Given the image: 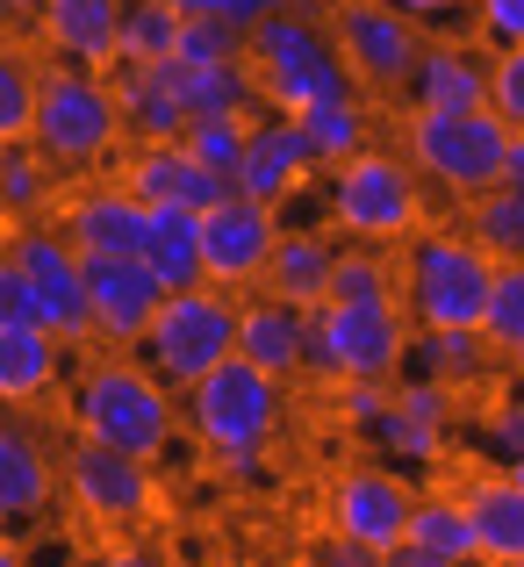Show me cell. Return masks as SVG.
I'll return each mask as SVG.
<instances>
[{"instance_id": "cell-23", "label": "cell", "mask_w": 524, "mask_h": 567, "mask_svg": "<svg viewBox=\"0 0 524 567\" xmlns=\"http://www.w3.org/2000/svg\"><path fill=\"white\" fill-rule=\"evenodd\" d=\"M65 173L37 152L29 137L0 144V230H22V223H51L58 202H65Z\"/></svg>"}, {"instance_id": "cell-10", "label": "cell", "mask_w": 524, "mask_h": 567, "mask_svg": "<svg viewBox=\"0 0 524 567\" xmlns=\"http://www.w3.org/2000/svg\"><path fill=\"white\" fill-rule=\"evenodd\" d=\"M8 259L22 266L29 302H37V323L58 338L65 352L94 346V309H86V259L65 245L58 223H22L8 230Z\"/></svg>"}, {"instance_id": "cell-39", "label": "cell", "mask_w": 524, "mask_h": 567, "mask_svg": "<svg viewBox=\"0 0 524 567\" xmlns=\"http://www.w3.org/2000/svg\"><path fill=\"white\" fill-rule=\"evenodd\" d=\"M173 58L179 65H230V58H245V29H230L223 14H179Z\"/></svg>"}, {"instance_id": "cell-21", "label": "cell", "mask_w": 524, "mask_h": 567, "mask_svg": "<svg viewBox=\"0 0 524 567\" xmlns=\"http://www.w3.org/2000/svg\"><path fill=\"white\" fill-rule=\"evenodd\" d=\"M37 43L51 51V65L109 72L115 65V43H123V0H43Z\"/></svg>"}, {"instance_id": "cell-20", "label": "cell", "mask_w": 524, "mask_h": 567, "mask_svg": "<svg viewBox=\"0 0 524 567\" xmlns=\"http://www.w3.org/2000/svg\"><path fill=\"white\" fill-rule=\"evenodd\" d=\"M395 101L402 109H489V51L460 37H424Z\"/></svg>"}, {"instance_id": "cell-45", "label": "cell", "mask_w": 524, "mask_h": 567, "mask_svg": "<svg viewBox=\"0 0 524 567\" xmlns=\"http://www.w3.org/2000/svg\"><path fill=\"white\" fill-rule=\"evenodd\" d=\"M388 8L410 14L424 37H431V29H453V22H468V29H474V0H388Z\"/></svg>"}, {"instance_id": "cell-58", "label": "cell", "mask_w": 524, "mask_h": 567, "mask_svg": "<svg viewBox=\"0 0 524 567\" xmlns=\"http://www.w3.org/2000/svg\"><path fill=\"white\" fill-rule=\"evenodd\" d=\"M0 532H8V511H0Z\"/></svg>"}, {"instance_id": "cell-33", "label": "cell", "mask_w": 524, "mask_h": 567, "mask_svg": "<svg viewBox=\"0 0 524 567\" xmlns=\"http://www.w3.org/2000/svg\"><path fill=\"white\" fill-rule=\"evenodd\" d=\"M410 539L445 554V560H460V567H482V546H474V525H468V503L460 496H417Z\"/></svg>"}, {"instance_id": "cell-32", "label": "cell", "mask_w": 524, "mask_h": 567, "mask_svg": "<svg viewBox=\"0 0 524 567\" xmlns=\"http://www.w3.org/2000/svg\"><path fill=\"white\" fill-rule=\"evenodd\" d=\"M295 123H302L317 166L331 173V166H346L352 152H367V123H373V115H367V94H346V101H317V109H302Z\"/></svg>"}, {"instance_id": "cell-24", "label": "cell", "mask_w": 524, "mask_h": 567, "mask_svg": "<svg viewBox=\"0 0 524 567\" xmlns=\"http://www.w3.org/2000/svg\"><path fill=\"white\" fill-rule=\"evenodd\" d=\"M460 503H468V525H474V546H482L489 567L517 560L524 554V488L511 482V474H468V482L453 488Z\"/></svg>"}, {"instance_id": "cell-5", "label": "cell", "mask_w": 524, "mask_h": 567, "mask_svg": "<svg viewBox=\"0 0 524 567\" xmlns=\"http://www.w3.org/2000/svg\"><path fill=\"white\" fill-rule=\"evenodd\" d=\"M517 130L496 109H402V152H410L417 181H431L453 202H474L503 181Z\"/></svg>"}, {"instance_id": "cell-52", "label": "cell", "mask_w": 524, "mask_h": 567, "mask_svg": "<svg viewBox=\"0 0 524 567\" xmlns=\"http://www.w3.org/2000/svg\"><path fill=\"white\" fill-rule=\"evenodd\" d=\"M166 8H179V14H223L230 0H166Z\"/></svg>"}, {"instance_id": "cell-46", "label": "cell", "mask_w": 524, "mask_h": 567, "mask_svg": "<svg viewBox=\"0 0 524 567\" xmlns=\"http://www.w3.org/2000/svg\"><path fill=\"white\" fill-rule=\"evenodd\" d=\"M14 323H37V302H29V280L22 266L0 251V331H14Z\"/></svg>"}, {"instance_id": "cell-4", "label": "cell", "mask_w": 524, "mask_h": 567, "mask_svg": "<svg viewBox=\"0 0 524 567\" xmlns=\"http://www.w3.org/2000/svg\"><path fill=\"white\" fill-rule=\"evenodd\" d=\"M496 259L468 230H417L395 266V302L417 331H482Z\"/></svg>"}, {"instance_id": "cell-17", "label": "cell", "mask_w": 524, "mask_h": 567, "mask_svg": "<svg viewBox=\"0 0 524 567\" xmlns=\"http://www.w3.org/2000/svg\"><path fill=\"white\" fill-rule=\"evenodd\" d=\"M158 302H166V288L144 259H86V309H94L101 352H137Z\"/></svg>"}, {"instance_id": "cell-27", "label": "cell", "mask_w": 524, "mask_h": 567, "mask_svg": "<svg viewBox=\"0 0 524 567\" xmlns=\"http://www.w3.org/2000/svg\"><path fill=\"white\" fill-rule=\"evenodd\" d=\"M51 496H58V460L43 453V439L29 424L0 416V511H8V525L14 517H37Z\"/></svg>"}, {"instance_id": "cell-30", "label": "cell", "mask_w": 524, "mask_h": 567, "mask_svg": "<svg viewBox=\"0 0 524 567\" xmlns=\"http://www.w3.org/2000/svg\"><path fill=\"white\" fill-rule=\"evenodd\" d=\"M144 266L158 274V288H202V216L194 208H152V237H144Z\"/></svg>"}, {"instance_id": "cell-19", "label": "cell", "mask_w": 524, "mask_h": 567, "mask_svg": "<svg viewBox=\"0 0 524 567\" xmlns=\"http://www.w3.org/2000/svg\"><path fill=\"white\" fill-rule=\"evenodd\" d=\"M237 360H251L274 381H302L309 367V309L288 302V295H237Z\"/></svg>"}, {"instance_id": "cell-16", "label": "cell", "mask_w": 524, "mask_h": 567, "mask_svg": "<svg viewBox=\"0 0 524 567\" xmlns=\"http://www.w3.org/2000/svg\"><path fill=\"white\" fill-rule=\"evenodd\" d=\"M317 173L323 166H317V152H309V137H302L295 115H280V109L245 115V152H237V194H245V202L280 208L295 187L317 181Z\"/></svg>"}, {"instance_id": "cell-54", "label": "cell", "mask_w": 524, "mask_h": 567, "mask_svg": "<svg viewBox=\"0 0 524 567\" xmlns=\"http://www.w3.org/2000/svg\"><path fill=\"white\" fill-rule=\"evenodd\" d=\"M511 388L524 395V352H511Z\"/></svg>"}, {"instance_id": "cell-48", "label": "cell", "mask_w": 524, "mask_h": 567, "mask_svg": "<svg viewBox=\"0 0 524 567\" xmlns=\"http://www.w3.org/2000/svg\"><path fill=\"white\" fill-rule=\"evenodd\" d=\"M381 567H460V560H445V554H431V546H417V539H402V546H388Z\"/></svg>"}, {"instance_id": "cell-7", "label": "cell", "mask_w": 524, "mask_h": 567, "mask_svg": "<svg viewBox=\"0 0 524 567\" xmlns=\"http://www.w3.org/2000/svg\"><path fill=\"white\" fill-rule=\"evenodd\" d=\"M179 410H187V431L194 445H202L208 460H245V453H266L280 431V410H288V381L259 374L251 360H223L216 374H202L179 395Z\"/></svg>"}, {"instance_id": "cell-12", "label": "cell", "mask_w": 524, "mask_h": 567, "mask_svg": "<svg viewBox=\"0 0 524 567\" xmlns=\"http://www.w3.org/2000/svg\"><path fill=\"white\" fill-rule=\"evenodd\" d=\"M58 482H65L72 511L94 517V525H137V517H152V503H158L152 460L109 453V445H86V439L65 445V460H58Z\"/></svg>"}, {"instance_id": "cell-59", "label": "cell", "mask_w": 524, "mask_h": 567, "mask_svg": "<svg viewBox=\"0 0 524 567\" xmlns=\"http://www.w3.org/2000/svg\"><path fill=\"white\" fill-rule=\"evenodd\" d=\"M0 251H8V230H0Z\"/></svg>"}, {"instance_id": "cell-36", "label": "cell", "mask_w": 524, "mask_h": 567, "mask_svg": "<svg viewBox=\"0 0 524 567\" xmlns=\"http://www.w3.org/2000/svg\"><path fill=\"white\" fill-rule=\"evenodd\" d=\"M482 338L496 360H511L524 352V259L496 266V280H489V302H482Z\"/></svg>"}, {"instance_id": "cell-42", "label": "cell", "mask_w": 524, "mask_h": 567, "mask_svg": "<svg viewBox=\"0 0 524 567\" xmlns=\"http://www.w3.org/2000/svg\"><path fill=\"white\" fill-rule=\"evenodd\" d=\"M482 439H489V453L511 467V460H524V395L511 388V395H496L482 410Z\"/></svg>"}, {"instance_id": "cell-41", "label": "cell", "mask_w": 524, "mask_h": 567, "mask_svg": "<svg viewBox=\"0 0 524 567\" xmlns=\"http://www.w3.org/2000/svg\"><path fill=\"white\" fill-rule=\"evenodd\" d=\"M489 109L511 130H524V43L517 51H489Z\"/></svg>"}, {"instance_id": "cell-51", "label": "cell", "mask_w": 524, "mask_h": 567, "mask_svg": "<svg viewBox=\"0 0 524 567\" xmlns=\"http://www.w3.org/2000/svg\"><path fill=\"white\" fill-rule=\"evenodd\" d=\"M503 181H524V130L511 137V158H503Z\"/></svg>"}, {"instance_id": "cell-35", "label": "cell", "mask_w": 524, "mask_h": 567, "mask_svg": "<svg viewBox=\"0 0 524 567\" xmlns=\"http://www.w3.org/2000/svg\"><path fill=\"white\" fill-rule=\"evenodd\" d=\"M179 43V8L166 0H123V43H115V65H158Z\"/></svg>"}, {"instance_id": "cell-6", "label": "cell", "mask_w": 524, "mask_h": 567, "mask_svg": "<svg viewBox=\"0 0 524 567\" xmlns=\"http://www.w3.org/2000/svg\"><path fill=\"white\" fill-rule=\"evenodd\" d=\"M323 208H331V230L352 237V245H410L424 230V187H417V166L395 152H352L346 166L323 173Z\"/></svg>"}, {"instance_id": "cell-22", "label": "cell", "mask_w": 524, "mask_h": 567, "mask_svg": "<svg viewBox=\"0 0 524 567\" xmlns=\"http://www.w3.org/2000/svg\"><path fill=\"white\" fill-rule=\"evenodd\" d=\"M109 86H115L130 144H179V130H187V109H179V58H158V65H109Z\"/></svg>"}, {"instance_id": "cell-34", "label": "cell", "mask_w": 524, "mask_h": 567, "mask_svg": "<svg viewBox=\"0 0 524 567\" xmlns=\"http://www.w3.org/2000/svg\"><path fill=\"white\" fill-rule=\"evenodd\" d=\"M37 80H43V65L22 51V37H14V29H0V144L29 137V115H37Z\"/></svg>"}, {"instance_id": "cell-38", "label": "cell", "mask_w": 524, "mask_h": 567, "mask_svg": "<svg viewBox=\"0 0 524 567\" xmlns=\"http://www.w3.org/2000/svg\"><path fill=\"white\" fill-rule=\"evenodd\" d=\"M445 431L453 424H431V416H410V410H395V395H388V410H381V424L367 431L381 453H395L402 467H431V460L445 453Z\"/></svg>"}, {"instance_id": "cell-11", "label": "cell", "mask_w": 524, "mask_h": 567, "mask_svg": "<svg viewBox=\"0 0 524 567\" xmlns=\"http://www.w3.org/2000/svg\"><path fill=\"white\" fill-rule=\"evenodd\" d=\"M331 37H338V58L352 65L359 94H402L417 51H424V29L410 14H395L388 0H338Z\"/></svg>"}, {"instance_id": "cell-14", "label": "cell", "mask_w": 524, "mask_h": 567, "mask_svg": "<svg viewBox=\"0 0 524 567\" xmlns=\"http://www.w3.org/2000/svg\"><path fill=\"white\" fill-rule=\"evenodd\" d=\"M51 223L80 259H144V237H152V208L123 181H72Z\"/></svg>"}, {"instance_id": "cell-18", "label": "cell", "mask_w": 524, "mask_h": 567, "mask_svg": "<svg viewBox=\"0 0 524 567\" xmlns=\"http://www.w3.org/2000/svg\"><path fill=\"white\" fill-rule=\"evenodd\" d=\"M115 181L137 194L144 208H194V216H208L216 202H230V194H237L230 173H216V166H202V158H187L179 144H130Z\"/></svg>"}, {"instance_id": "cell-47", "label": "cell", "mask_w": 524, "mask_h": 567, "mask_svg": "<svg viewBox=\"0 0 524 567\" xmlns=\"http://www.w3.org/2000/svg\"><path fill=\"white\" fill-rule=\"evenodd\" d=\"M309 567H381V554H373V546H352V539H338V532H331V539L317 546V560H309Z\"/></svg>"}, {"instance_id": "cell-2", "label": "cell", "mask_w": 524, "mask_h": 567, "mask_svg": "<svg viewBox=\"0 0 524 567\" xmlns=\"http://www.w3.org/2000/svg\"><path fill=\"white\" fill-rule=\"evenodd\" d=\"M29 144L51 158L65 181H94L115 152H123V109H115L109 72L86 65H43L37 80V115H29Z\"/></svg>"}, {"instance_id": "cell-55", "label": "cell", "mask_w": 524, "mask_h": 567, "mask_svg": "<svg viewBox=\"0 0 524 567\" xmlns=\"http://www.w3.org/2000/svg\"><path fill=\"white\" fill-rule=\"evenodd\" d=\"M0 567H29L22 554H8V539H0Z\"/></svg>"}, {"instance_id": "cell-43", "label": "cell", "mask_w": 524, "mask_h": 567, "mask_svg": "<svg viewBox=\"0 0 524 567\" xmlns=\"http://www.w3.org/2000/svg\"><path fill=\"white\" fill-rule=\"evenodd\" d=\"M474 37H482V51H517L524 43V0H474Z\"/></svg>"}, {"instance_id": "cell-28", "label": "cell", "mask_w": 524, "mask_h": 567, "mask_svg": "<svg viewBox=\"0 0 524 567\" xmlns=\"http://www.w3.org/2000/svg\"><path fill=\"white\" fill-rule=\"evenodd\" d=\"M179 109H187V123H208V115H230V123H245V115H259V72L245 65V58H230V65H179Z\"/></svg>"}, {"instance_id": "cell-3", "label": "cell", "mask_w": 524, "mask_h": 567, "mask_svg": "<svg viewBox=\"0 0 524 567\" xmlns=\"http://www.w3.org/2000/svg\"><path fill=\"white\" fill-rule=\"evenodd\" d=\"M245 65L259 72V101L280 115H302L317 101L359 94V80H352L346 58H338V37H331L323 14H295V8L266 14L245 37Z\"/></svg>"}, {"instance_id": "cell-25", "label": "cell", "mask_w": 524, "mask_h": 567, "mask_svg": "<svg viewBox=\"0 0 524 567\" xmlns=\"http://www.w3.org/2000/svg\"><path fill=\"white\" fill-rule=\"evenodd\" d=\"M58 381H65V346L43 323L0 331V410H29V402L58 395Z\"/></svg>"}, {"instance_id": "cell-56", "label": "cell", "mask_w": 524, "mask_h": 567, "mask_svg": "<svg viewBox=\"0 0 524 567\" xmlns=\"http://www.w3.org/2000/svg\"><path fill=\"white\" fill-rule=\"evenodd\" d=\"M503 474H511V482H517V488H524V460H511V467H503Z\"/></svg>"}, {"instance_id": "cell-40", "label": "cell", "mask_w": 524, "mask_h": 567, "mask_svg": "<svg viewBox=\"0 0 524 567\" xmlns=\"http://www.w3.org/2000/svg\"><path fill=\"white\" fill-rule=\"evenodd\" d=\"M179 152L202 158V166L230 173L237 181V152H245V123H230V115H208V123H187L179 130Z\"/></svg>"}, {"instance_id": "cell-31", "label": "cell", "mask_w": 524, "mask_h": 567, "mask_svg": "<svg viewBox=\"0 0 524 567\" xmlns=\"http://www.w3.org/2000/svg\"><path fill=\"white\" fill-rule=\"evenodd\" d=\"M460 230H468L496 266L524 259V181H496L489 194L460 202Z\"/></svg>"}, {"instance_id": "cell-49", "label": "cell", "mask_w": 524, "mask_h": 567, "mask_svg": "<svg viewBox=\"0 0 524 567\" xmlns=\"http://www.w3.org/2000/svg\"><path fill=\"white\" fill-rule=\"evenodd\" d=\"M43 0H0V29H37Z\"/></svg>"}, {"instance_id": "cell-15", "label": "cell", "mask_w": 524, "mask_h": 567, "mask_svg": "<svg viewBox=\"0 0 524 567\" xmlns=\"http://www.w3.org/2000/svg\"><path fill=\"white\" fill-rule=\"evenodd\" d=\"M410 511H417V496L395 467H346L331 482V496H323V525L352 546H373V554L410 539Z\"/></svg>"}, {"instance_id": "cell-1", "label": "cell", "mask_w": 524, "mask_h": 567, "mask_svg": "<svg viewBox=\"0 0 524 567\" xmlns=\"http://www.w3.org/2000/svg\"><path fill=\"white\" fill-rule=\"evenodd\" d=\"M65 416H72V439L86 445H109V453H130V460H166L179 431V395L137 352H101L65 381Z\"/></svg>"}, {"instance_id": "cell-29", "label": "cell", "mask_w": 524, "mask_h": 567, "mask_svg": "<svg viewBox=\"0 0 524 567\" xmlns=\"http://www.w3.org/2000/svg\"><path fill=\"white\" fill-rule=\"evenodd\" d=\"M402 367L445 381L453 395H474V388L489 381V367H496V352H489L482 331H410V360Z\"/></svg>"}, {"instance_id": "cell-50", "label": "cell", "mask_w": 524, "mask_h": 567, "mask_svg": "<svg viewBox=\"0 0 524 567\" xmlns=\"http://www.w3.org/2000/svg\"><path fill=\"white\" fill-rule=\"evenodd\" d=\"M94 567H166L158 554H144V546H109V554H101Z\"/></svg>"}, {"instance_id": "cell-44", "label": "cell", "mask_w": 524, "mask_h": 567, "mask_svg": "<svg viewBox=\"0 0 524 567\" xmlns=\"http://www.w3.org/2000/svg\"><path fill=\"white\" fill-rule=\"evenodd\" d=\"M388 395H395L388 381H338V416H346L352 431H373L381 410H388Z\"/></svg>"}, {"instance_id": "cell-26", "label": "cell", "mask_w": 524, "mask_h": 567, "mask_svg": "<svg viewBox=\"0 0 524 567\" xmlns=\"http://www.w3.org/2000/svg\"><path fill=\"white\" fill-rule=\"evenodd\" d=\"M331 266H338V230H280L274 259H266V295H288L302 309L331 302Z\"/></svg>"}, {"instance_id": "cell-57", "label": "cell", "mask_w": 524, "mask_h": 567, "mask_svg": "<svg viewBox=\"0 0 524 567\" xmlns=\"http://www.w3.org/2000/svg\"><path fill=\"white\" fill-rule=\"evenodd\" d=\"M503 567H524V554H517V560H503Z\"/></svg>"}, {"instance_id": "cell-53", "label": "cell", "mask_w": 524, "mask_h": 567, "mask_svg": "<svg viewBox=\"0 0 524 567\" xmlns=\"http://www.w3.org/2000/svg\"><path fill=\"white\" fill-rule=\"evenodd\" d=\"M280 8H295V14H323V22H331V8H338V0H280Z\"/></svg>"}, {"instance_id": "cell-8", "label": "cell", "mask_w": 524, "mask_h": 567, "mask_svg": "<svg viewBox=\"0 0 524 567\" xmlns=\"http://www.w3.org/2000/svg\"><path fill=\"white\" fill-rule=\"evenodd\" d=\"M410 331L402 302H323L309 309V367L317 381H395L410 360Z\"/></svg>"}, {"instance_id": "cell-13", "label": "cell", "mask_w": 524, "mask_h": 567, "mask_svg": "<svg viewBox=\"0 0 524 567\" xmlns=\"http://www.w3.org/2000/svg\"><path fill=\"white\" fill-rule=\"evenodd\" d=\"M274 245H280V216L266 202L230 194V202H216L202 216V280L223 288V295H251L266 280Z\"/></svg>"}, {"instance_id": "cell-9", "label": "cell", "mask_w": 524, "mask_h": 567, "mask_svg": "<svg viewBox=\"0 0 524 567\" xmlns=\"http://www.w3.org/2000/svg\"><path fill=\"white\" fill-rule=\"evenodd\" d=\"M237 352V295H223V288H179L158 302V317H152V331H144V346H137V360L152 367L158 381L173 388V395H187L202 374H216L223 360Z\"/></svg>"}, {"instance_id": "cell-37", "label": "cell", "mask_w": 524, "mask_h": 567, "mask_svg": "<svg viewBox=\"0 0 524 567\" xmlns=\"http://www.w3.org/2000/svg\"><path fill=\"white\" fill-rule=\"evenodd\" d=\"M331 302H395V266L381 245H338Z\"/></svg>"}]
</instances>
